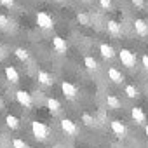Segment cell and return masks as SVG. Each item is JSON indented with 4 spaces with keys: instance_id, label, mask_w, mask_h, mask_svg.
Instances as JSON below:
<instances>
[{
    "instance_id": "cell-1",
    "label": "cell",
    "mask_w": 148,
    "mask_h": 148,
    "mask_svg": "<svg viewBox=\"0 0 148 148\" xmlns=\"http://www.w3.org/2000/svg\"><path fill=\"white\" fill-rule=\"evenodd\" d=\"M32 132H33L37 141H45L49 138V127L44 122H38V120L32 122Z\"/></svg>"
},
{
    "instance_id": "cell-2",
    "label": "cell",
    "mask_w": 148,
    "mask_h": 148,
    "mask_svg": "<svg viewBox=\"0 0 148 148\" xmlns=\"http://www.w3.org/2000/svg\"><path fill=\"white\" fill-rule=\"evenodd\" d=\"M119 58H120L122 64L127 66V68H132V66L136 64V56H134L129 49H120V51H119Z\"/></svg>"
},
{
    "instance_id": "cell-3",
    "label": "cell",
    "mask_w": 148,
    "mask_h": 148,
    "mask_svg": "<svg viewBox=\"0 0 148 148\" xmlns=\"http://www.w3.org/2000/svg\"><path fill=\"white\" fill-rule=\"evenodd\" d=\"M37 25L42 28V30H51L52 26H54V21H52V18L47 14V12H37Z\"/></svg>"
},
{
    "instance_id": "cell-4",
    "label": "cell",
    "mask_w": 148,
    "mask_h": 148,
    "mask_svg": "<svg viewBox=\"0 0 148 148\" xmlns=\"http://www.w3.org/2000/svg\"><path fill=\"white\" fill-rule=\"evenodd\" d=\"M61 91H63L64 98H68V99H75V98H77V94H79L77 86H73L71 82H66V80H63V82H61Z\"/></svg>"
},
{
    "instance_id": "cell-5",
    "label": "cell",
    "mask_w": 148,
    "mask_h": 148,
    "mask_svg": "<svg viewBox=\"0 0 148 148\" xmlns=\"http://www.w3.org/2000/svg\"><path fill=\"white\" fill-rule=\"evenodd\" d=\"M59 125H61V131H63L66 136H75L77 131H79L77 125H75V122H73L71 119H61Z\"/></svg>"
},
{
    "instance_id": "cell-6",
    "label": "cell",
    "mask_w": 148,
    "mask_h": 148,
    "mask_svg": "<svg viewBox=\"0 0 148 148\" xmlns=\"http://www.w3.org/2000/svg\"><path fill=\"white\" fill-rule=\"evenodd\" d=\"M16 99H18V103H19L21 106H25V108H32V105H33L32 94L26 92V91H23V89L16 91Z\"/></svg>"
},
{
    "instance_id": "cell-7",
    "label": "cell",
    "mask_w": 148,
    "mask_h": 148,
    "mask_svg": "<svg viewBox=\"0 0 148 148\" xmlns=\"http://www.w3.org/2000/svg\"><path fill=\"white\" fill-rule=\"evenodd\" d=\"M112 131H113V134L117 136V138H125V132H127V129H125V125L120 122V120H112Z\"/></svg>"
},
{
    "instance_id": "cell-8",
    "label": "cell",
    "mask_w": 148,
    "mask_h": 148,
    "mask_svg": "<svg viewBox=\"0 0 148 148\" xmlns=\"http://www.w3.org/2000/svg\"><path fill=\"white\" fill-rule=\"evenodd\" d=\"M106 28H108V33H110L112 37H120V35H122V25L117 23L115 19H110L108 25H106Z\"/></svg>"
},
{
    "instance_id": "cell-9",
    "label": "cell",
    "mask_w": 148,
    "mask_h": 148,
    "mask_svg": "<svg viewBox=\"0 0 148 148\" xmlns=\"http://www.w3.org/2000/svg\"><path fill=\"white\" fill-rule=\"evenodd\" d=\"M4 71H5V77H7V80L11 84H18L19 82V73H18V70L14 66H5Z\"/></svg>"
},
{
    "instance_id": "cell-10",
    "label": "cell",
    "mask_w": 148,
    "mask_h": 148,
    "mask_svg": "<svg viewBox=\"0 0 148 148\" xmlns=\"http://www.w3.org/2000/svg\"><path fill=\"white\" fill-rule=\"evenodd\" d=\"M37 79H38V82H40L42 86H52V84H54V77L51 75L49 71H44V70H40V71H38Z\"/></svg>"
},
{
    "instance_id": "cell-11",
    "label": "cell",
    "mask_w": 148,
    "mask_h": 148,
    "mask_svg": "<svg viewBox=\"0 0 148 148\" xmlns=\"http://www.w3.org/2000/svg\"><path fill=\"white\" fill-rule=\"evenodd\" d=\"M108 79L113 82V84H122L124 82V75H122V73L117 70V68H108Z\"/></svg>"
},
{
    "instance_id": "cell-12",
    "label": "cell",
    "mask_w": 148,
    "mask_h": 148,
    "mask_svg": "<svg viewBox=\"0 0 148 148\" xmlns=\"http://www.w3.org/2000/svg\"><path fill=\"white\" fill-rule=\"evenodd\" d=\"M131 117L134 119L136 124H145V122H146V115H145V112H143L141 108H138V106H134V108L131 110Z\"/></svg>"
},
{
    "instance_id": "cell-13",
    "label": "cell",
    "mask_w": 148,
    "mask_h": 148,
    "mask_svg": "<svg viewBox=\"0 0 148 148\" xmlns=\"http://www.w3.org/2000/svg\"><path fill=\"white\" fill-rule=\"evenodd\" d=\"M99 52H101V56L105 59H113L115 58V49L112 45H108V44H101L99 45Z\"/></svg>"
},
{
    "instance_id": "cell-14",
    "label": "cell",
    "mask_w": 148,
    "mask_h": 148,
    "mask_svg": "<svg viewBox=\"0 0 148 148\" xmlns=\"http://www.w3.org/2000/svg\"><path fill=\"white\" fill-rule=\"evenodd\" d=\"M45 105H47V108H49V112H51L52 115H56V113L61 112V103H59L56 98H47Z\"/></svg>"
},
{
    "instance_id": "cell-15",
    "label": "cell",
    "mask_w": 148,
    "mask_h": 148,
    "mask_svg": "<svg viewBox=\"0 0 148 148\" xmlns=\"http://www.w3.org/2000/svg\"><path fill=\"white\" fill-rule=\"evenodd\" d=\"M134 30H136L138 35L145 37V35L148 33V25H146V21H143V19H134Z\"/></svg>"
},
{
    "instance_id": "cell-16",
    "label": "cell",
    "mask_w": 148,
    "mask_h": 148,
    "mask_svg": "<svg viewBox=\"0 0 148 148\" xmlns=\"http://www.w3.org/2000/svg\"><path fill=\"white\" fill-rule=\"evenodd\" d=\"M52 45H54V49L59 52V54H63V52H66V42H64V38H61V37H52Z\"/></svg>"
},
{
    "instance_id": "cell-17",
    "label": "cell",
    "mask_w": 148,
    "mask_h": 148,
    "mask_svg": "<svg viewBox=\"0 0 148 148\" xmlns=\"http://www.w3.org/2000/svg\"><path fill=\"white\" fill-rule=\"evenodd\" d=\"M106 105H108V108H112V110H119V108L122 106L120 99H119L117 96H113V94H108V96H106Z\"/></svg>"
},
{
    "instance_id": "cell-18",
    "label": "cell",
    "mask_w": 148,
    "mask_h": 148,
    "mask_svg": "<svg viewBox=\"0 0 148 148\" xmlns=\"http://www.w3.org/2000/svg\"><path fill=\"white\" fill-rule=\"evenodd\" d=\"M14 56L19 59V61H28L30 59V52L26 51V49H23V47H18V49H14Z\"/></svg>"
},
{
    "instance_id": "cell-19",
    "label": "cell",
    "mask_w": 148,
    "mask_h": 148,
    "mask_svg": "<svg viewBox=\"0 0 148 148\" xmlns=\"http://www.w3.org/2000/svg\"><path fill=\"white\" fill-rule=\"evenodd\" d=\"M84 64H86V68L91 70V71L98 70V61H96L92 56H86V58H84Z\"/></svg>"
},
{
    "instance_id": "cell-20",
    "label": "cell",
    "mask_w": 148,
    "mask_h": 148,
    "mask_svg": "<svg viewBox=\"0 0 148 148\" xmlns=\"http://www.w3.org/2000/svg\"><path fill=\"white\" fill-rule=\"evenodd\" d=\"M5 124H7V127H11V129H18V127H19V119H18L16 115H7V117H5Z\"/></svg>"
},
{
    "instance_id": "cell-21",
    "label": "cell",
    "mask_w": 148,
    "mask_h": 148,
    "mask_svg": "<svg viewBox=\"0 0 148 148\" xmlns=\"http://www.w3.org/2000/svg\"><path fill=\"white\" fill-rule=\"evenodd\" d=\"M124 92H125V96L127 98H138V89L134 87V86H125V89H124Z\"/></svg>"
},
{
    "instance_id": "cell-22",
    "label": "cell",
    "mask_w": 148,
    "mask_h": 148,
    "mask_svg": "<svg viewBox=\"0 0 148 148\" xmlns=\"http://www.w3.org/2000/svg\"><path fill=\"white\" fill-rule=\"evenodd\" d=\"M12 148H28V145H26V141H25V139L14 138V139H12Z\"/></svg>"
},
{
    "instance_id": "cell-23",
    "label": "cell",
    "mask_w": 148,
    "mask_h": 148,
    "mask_svg": "<svg viewBox=\"0 0 148 148\" xmlns=\"http://www.w3.org/2000/svg\"><path fill=\"white\" fill-rule=\"evenodd\" d=\"M9 26V18L5 14H0V30H7Z\"/></svg>"
},
{
    "instance_id": "cell-24",
    "label": "cell",
    "mask_w": 148,
    "mask_h": 148,
    "mask_svg": "<svg viewBox=\"0 0 148 148\" xmlns=\"http://www.w3.org/2000/svg\"><path fill=\"white\" fill-rule=\"evenodd\" d=\"M82 122H84L86 125H92V124H94V117L89 115V113H82Z\"/></svg>"
},
{
    "instance_id": "cell-25",
    "label": "cell",
    "mask_w": 148,
    "mask_h": 148,
    "mask_svg": "<svg viewBox=\"0 0 148 148\" xmlns=\"http://www.w3.org/2000/svg\"><path fill=\"white\" fill-rule=\"evenodd\" d=\"M77 19H79L80 25H89V18H87V14H82V12H80V14L77 16Z\"/></svg>"
},
{
    "instance_id": "cell-26",
    "label": "cell",
    "mask_w": 148,
    "mask_h": 148,
    "mask_svg": "<svg viewBox=\"0 0 148 148\" xmlns=\"http://www.w3.org/2000/svg\"><path fill=\"white\" fill-rule=\"evenodd\" d=\"M99 5L103 9H112V0H99Z\"/></svg>"
},
{
    "instance_id": "cell-27",
    "label": "cell",
    "mask_w": 148,
    "mask_h": 148,
    "mask_svg": "<svg viewBox=\"0 0 148 148\" xmlns=\"http://www.w3.org/2000/svg\"><path fill=\"white\" fill-rule=\"evenodd\" d=\"M0 4H2L4 7H14V0H0Z\"/></svg>"
},
{
    "instance_id": "cell-28",
    "label": "cell",
    "mask_w": 148,
    "mask_h": 148,
    "mask_svg": "<svg viewBox=\"0 0 148 148\" xmlns=\"http://www.w3.org/2000/svg\"><path fill=\"white\" fill-rule=\"evenodd\" d=\"M131 2H132V5H136V7H139V9L145 7V0H131Z\"/></svg>"
},
{
    "instance_id": "cell-29",
    "label": "cell",
    "mask_w": 148,
    "mask_h": 148,
    "mask_svg": "<svg viewBox=\"0 0 148 148\" xmlns=\"http://www.w3.org/2000/svg\"><path fill=\"white\" fill-rule=\"evenodd\" d=\"M141 63H143L145 70H148V54H143V58H141Z\"/></svg>"
},
{
    "instance_id": "cell-30",
    "label": "cell",
    "mask_w": 148,
    "mask_h": 148,
    "mask_svg": "<svg viewBox=\"0 0 148 148\" xmlns=\"http://www.w3.org/2000/svg\"><path fill=\"white\" fill-rule=\"evenodd\" d=\"M5 56V52H4V47H0V58H4Z\"/></svg>"
},
{
    "instance_id": "cell-31",
    "label": "cell",
    "mask_w": 148,
    "mask_h": 148,
    "mask_svg": "<svg viewBox=\"0 0 148 148\" xmlns=\"http://www.w3.org/2000/svg\"><path fill=\"white\" fill-rule=\"evenodd\" d=\"M145 132H146V138H148V125H145Z\"/></svg>"
},
{
    "instance_id": "cell-32",
    "label": "cell",
    "mask_w": 148,
    "mask_h": 148,
    "mask_svg": "<svg viewBox=\"0 0 148 148\" xmlns=\"http://www.w3.org/2000/svg\"><path fill=\"white\" fill-rule=\"evenodd\" d=\"M2 106H4V103H2V99H0V110H2Z\"/></svg>"
}]
</instances>
